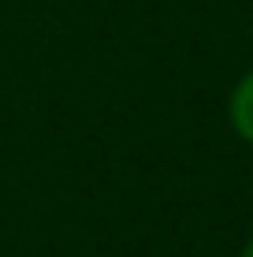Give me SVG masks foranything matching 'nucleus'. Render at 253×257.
Wrapping results in <instances>:
<instances>
[{
	"mask_svg": "<svg viewBox=\"0 0 253 257\" xmlns=\"http://www.w3.org/2000/svg\"><path fill=\"white\" fill-rule=\"evenodd\" d=\"M231 123L246 142H253V75L242 78L238 90L231 93Z\"/></svg>",
	"mask_w": 253,
	"mask_h": 257,
	"instance_id": "nucleus-1",
	"label": "nucleus"
},
{
	"mask_svg": "<svg viewBox=\"0 0 253 257\" xmlns=\"http://www.w3.org/2000/svg\"><path fill=\"white\" fill-rule=\"evenodd\" d=\"M242 257H253V242L246 246V250H242Z\"/></svg>",
	"mask_w": 253,
	"mask_h": 257,
	"instance_id": "nucleus-2",
	"label": "nucleus"
}]
</instances>
